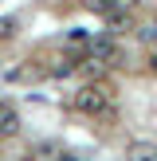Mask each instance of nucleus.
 Listing matches in <instances>:
<instances>
[{
  "label": "nucleus",
  "mask_w": 157,
  "mask_h": 161,
  "mask_svg": "<svg viewBox=\"0 0 157 161\" xmlns=\"http://www.w3.org/2000/svg\"><path fill=\"white\" fill-rule=\"evenodd\" d=\"M110 98H114V91H110L106 83H86L83 91L75 94V110L78 114H86V118H102V114H114L110 110Z\"/></svg>",
  "instance_id": "1"
},
{
  "label": "nucleus",
  "mask_w": 157,
  "mask_h": 161,
  "mask_svg": "<svg viewBox=\"0 0 157 161\" xmlns=\"http://www.w3.org/2000/svg\"><path fill=\"white\" fill-rule=\"evenodd\" d=\"M31 157H43V161H55V157H67V149H63V142H31Z\"/></svg>",
  "instance_id": "2"
},
{
  "label": "nucleus",
  "mask_w": 157,
  "mask_h": 161,
  "mask_svg": "<svg viewBox=\"0 0 157 161\" xmlns=\"http://www.w3.org/2000/svg\"><path fill=\"white\" fill-rule=\"evenodd\" d=\"M126 157H133V161H157V142H130V146H126Z\"/></svg>",
  "instance_id": "3"
},
{
  "label": "nucleus",
  "mask_w": 157,
  "mask_h": 161,
  "mask_svg": "<svg viewBox=\"0 0 157 161\" xmlns=\"http://www.w3.org/2000/svg\"><path fill=\"white\" fill-rule=\"evenodd\" d=\"M90 59L94 63H118V47L110 43V39H98V43L90 47Z\"/></svg>",
  "instance_id": "4"
},
{
  "label": "nucleus",
  "mask_w": 157,
  "mask_h": 161,
  "mask_svg": "<svg viewBox=\"0 0 157 161\" xmlns=\"http://www.w3.org/2000/svg\"><path fill=\"white\" fill-rule=\"evenodd\" d=\"M16 130H20V118H16V110H0V138H12Z\"/></svg>",
  "instance_id": "5"
},
{
  "label": "nucleus",
  "mask_w": 157,
  "mask_h": 161,
  "mask_svg": "<svg viewBox=\"0 0 157 161\" xmlns=\"http://www.w3.org/2000/svg\"><path fill=\"white\" fill-rule=\"evenodd\" d=\"M16 36V16H0V39H12Z\"/></svg>",
  "instance_id": "6"
},
{
  "label": "nucleus",
  "mask_w": 157,
  "mask_h": 161,
  "mask_svg": "<svg viewBox=\"0 0 157 161\" xmlns=\"http://www.w3.org/2000/svg\"><path fill=\"white\" fill-rule=\"evenodd\" d=\"M71 71H75V63H71V59H59V63L51 67V75H55V79H67Z\"/></svg>",
  "instance_id": "7"
},
{
  "label": "nucleus",
  "mask_w": 157,
  "mask_h": 161,
  "mask_svg": "<svg viewBox=\"0 0 157 161\" xmlns=\"http://www.w3.org/2000/svg\"><path fill=\"white\" fill-rule=\"evenodd\" d=\"M114 4H118V8H133V4H138V0H110L106 8H114Z\"/></svg>",
  "instance_id": "8"
},
{
  "label": "nucleus",
  "mask_w": 157,
  "mask_h": 161,
  "mask_svg": "<svg viewBox=\"0 0 157 161\" xmlns=\"http://www.w3.org/2000/svg\"><path fill=\"white\" fill-rule=\"evenodd\" d=\"M149 71H153V75H157V51L149 55Z\"/></svg>",
  "instance_id": "9"
},
{
  "label": "nucleus",
  "mask_w": 157,
  "mask_h": 161,
  "mask_svg": "<svg viewBox=\"0 0 157 161\" xmlns=\"http://www.w3.org/2000/svg\"><path fill=\"white\" fill-rule=\"evenodd\" d=\"M153 28H157V24H153Z\"/></svg>",
  "instance_id": "10"
}]
</instances>
